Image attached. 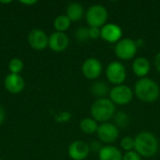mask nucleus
Here are the masks:
<instances>
[{"label":"nucleus","instance_id":"25","mask_svg":"<svg viewBox=\"0 0 160 160\" xmlns=\"http://www.w3.org/2000/svg\"><path fill=\"white\" fill-rule=\"evenodd\" d=\"M123 160H142V157L136 151H130L123 156Z\"/></svg>","mask_w":160,"mask_h":160},{"label":"nucleus","instance_id":"17","mask_svg":"<svg viewBox=\"0 0 160 160\" xmlns=\"http://www.w3.org/2000/svg\"><path fill=\"white\" fill-rule=\"evenodd\" d=\"M83 14H84L83 7L80 3H76V2L70 3L67 8L66 15L71 22L80 21L83 17Z\"/></svg>","mask_w":160,"mask_h":160},{"label":"nucleus","instance_id":"7","mask_svg":"<svg viewBox=\"0 0 160 160\" xmlns=\"http://www.w3.org/2000/svg\"><path fill=\"white\" fill-rule=\"evenodd\" d=\"M106 77L112 84H124L127 79V69L125 66L119 61L111 62L106 68Z\"/></svg>","mask_w":160,"mask_h":160},{"label":"nucleus","instance_id":"4","mask_svg":"<svg viewBox=\"0 0 160 160\" xmlns=\"http://www.w3.org/2000/svg\"><path fill=\"white\" fill-rule=\"evenodd\" d=\"M109 13L107 8L99 4L93 5L89 7L86 11L85 19L90 27H98L101 28L107 23Z\"/></svg>","mask_w":160,"mask_h":160},{"label":"nucleus","instance_id":"12","mask_svg":"<svg viewBox=\"0 0 160 160\" xmlns=\"http://www.w3.org/2000/svg\"><path fill=\"white\" fill-rule=\"evenodd\" d=\"M123 31L121 27L115 23L108 22L100 28V38L109 43H117L122 39Z\"/></svg>","mask_w":160,"mask_h":160},{"label":"nucleus","instance_id":"31","mask_svg":"<svg viewBox=\"0 0 160 160\" xmlns=\"http://www.w3.org/2000/svg\"><path fill=\"white\" fill-rule=\"evenodd\" d=\"M1 4H10L11 1H0Z\"/></svg>","mask_w":160,"mask_h":160},{"label":"nucleus","instance_id":"19","mask_svg":"<svg viewBox=\"0 0 160 160\" xmlns=\"http://www.w3.org/2000/svg\"><path fill=\"white\" fill-rule=\"evenodd\" d=\"M110 88L104 82H96L91 86V93L98 98H104L110 94Z\"/></svg>","mask_w":160,"mask_h":160},{"label":"nucleus","instance_id":"22","mask_svg":"<svg viewBox=\"0 0 160 160\" xmlns=\"http://www.w3.org/2000/svg\"><path fill=\"white\" fill-rule=\"evenodd\" d=\"M114 125L119 128H126L129 124V117L125 112H118L114 114Z\"/></svg>","mask_w":160,"mask_h":160},{"label":"nucleus","instance_id":"24","mask_svg":"<svg viewBox=\"0 0 160 160\" xmlns=\"http://www.w3.org/2000/svg\"><path fill=\"white\" fill-rule=\"evenodd\" d=\"M74 36H75V38L80 42L86 41L87 39H89V29L87 27L81 26L76 29Z\"/></svg>","mask_w":160,"mask_h":160},{"label":"nucleus","instance_id":"11","mask_svg":"<svg viewBox=\"0 0 160 160\" xmlns=\"http://www.w3.org/2000/svg\"><path fill=\"white\" fill-rule=\"evenodd\" d=\"M90 146L83 141L77 140L72 142L68 148V157L72 160H84L90 153Z\"/></svg>","mask_w":160,"mask_h":160},{"label":"nucleus","instance_id":"20","mask_svg":"<svg viewBox=\"0 0 160 160\" xmlns=\"http://www.w3.org/2000/svg\"><path fill=\"white\" fill-rule=\"evenodd\" d=\"M71 21L68 18V16L65 15H58L54 21H53V27L56 32L66 33L67 30L70 27Z\"/></svg>","mask_w":160,"mask_h":160},{"label":"nucleus","instance_id":"3","mask_svg":"<svg viewBox=\"0 0 160 160\" xmlns=\"http://www.w3.org/2000/svg\"><path fill=\"white\" fill-rule=\"evenodd\" d=\"M115 105L110 98H97L90 108L91 117L101 124L109 122L115 114Z\"/></svg>","mask_w":160,"mask_h":160},{"label":"nucleus","instance_id":"16","mask_svg":"<svg viewBox=\"0 0 160 160\" xmlns=\"http://www.w3.org/2000/svg\"><path fill=\"white\" fill-rule=\"evenodd\" d=\"M99 160H123V154L121 150L113 145L102 146L98 152Z\"/></svg>","mask_w":160,"mask_h":160},{"label":"nucleus","instance_id":"8","mask_svg":"<svg viewBox=\"0 0 160 160\" xmlns=\"http://www.w3.org/2000/svg\"><path fill=\"white\" fill-rule=\"evenodd\" d=\"M119 128L112 123L107 122L100 124L97 131V135L99 141L107 145H112L119 137Z\"/></svg>","mask_w":160,"mask_h":160},{"label":"nucleus","instance_id":"10","mask_svg":"<svg viewBox=\"0 0 160 160\" xmlns=\"http://www.w3.org/2000/svg\"><path fill=\"white\" fill-rule=\"evenodd\" d=\"M82 73L88 80H96L102 73V64L98 58L89 57L82 65Z\"/></svg>","mask_w":160,"mask_h":160},{"label":"nucleus","instance_id":"21","mask_svg":"<svg viewBox=\"0 0 160 160\" xmlns=\"http://www.w3.org/2000/svg\"><path fill=\"white\" fill-rule=\"evenodd\" d=\"M23 67H24L23 62L19 57L11 58L8 61V71H9V73H12V74H20L22 71Z\"/></svg>","mask_w":160,"mask_h":160},{"label":"nucleus","instance_id":"27","mask_svg":"<svg viewBox=\"0 0 160 160\" xmlns=\"http://www.w3.org/2000/svg\"><path fill=\"white\" fill-rule=\"evenodd\" d=\"M5 117H6V112H5V109H4L3 105L0 103V125L4 122Z\"/></svg>","mask_w":160,"mask_h":160},{"label":"nucleus","instance_id":"29","mask_svg":"<svg viewBox=\"0 0 160 160\" xmlns=\"http://www.w3.org/2000/svg\"><path fill=\"white\" fill-rule=\"evenodd\" d=\"M20 3L22 5H26V6H33L35 4H37V1H34V0H29V1H20Z\"/></svg>","mask_w":160,"mask_h":160},{"label":"nucleus","instance_id":"26","mask_svg":"<svg viewBox=\"0 0 160 160\" xmlns=\"http://www.w3.org/2000/svg\"><path fill=\"white\" fill-rule=\"evenodd\" d=\"M89 38L98 39L100 38V28L98 27H89Z\"/></svg>","mask_w":160,"mask_h":160},{"label":"nucleus","instance_id":"9","mask_svg":"<svg viewBox=\"0 0 160 160\" xmlns=\"http://www.w3.org/2000/svg\"><path fill=\"white\" fill-rule=\"evenodd\" d=\"M27 42L32 49L42 51L48 48L49 36L42 29L34 28L27 35Z\"/></svg>","mask_w":160,"mask_h":160},{"label":"nucleus","instance_id":"28","mask_svg":"<svg viewBox=\"0 0 160 160\" xmlns=\"http://www.w3.org/2000/svg\"><path fill=\"white\" fill-rule=\"evenodd\" d=\"M155 67H156L157 70L160 73V52L155 57Z\"/></svg>","mask_w":160,"mask_h":160},{"label":"nucleus","instance_id":"5","mask_svg":"<svg viewBox=\"0 0 160 160\" xmlns=\"http://www.w3.org/2000/svg\"><path fill=\"white\" fill-rule=\"evenodd\" d=\"M138 46L136 44V40L125 38L120 39L114 47V53L115 55L121 60H130L134 58L137 53Z\"/></svg>","mask_w":160,"mask_h":160},{"label":"nucleus","instance_id":"32","mask_svg":"<svg viewBox=\"0 0 160 160\" xmlns=\"http://www.w3.org/2000/svg\"><path fill=\"white\" fill-rule=\"evenodd\" d=\"M0 160H3V159H1V158H0Z\"/></svg>","mask_w":160,"mask_h":160},{"label":"nucleus","instance_id":"6","mask_svg":"<svg viewBox=\"0 0 160 160\" xmlns=\"http://www.w3.org/2000/svg\"><path fill=\"white\" fill-rule=\"evenodd\" d=\"M134 91L126 84L115 85L110 90V99L114 105H128L131 102Z\"/></svg>","mask_w":160,"mask_h":160},{"label":"nucleus","instance_id":"23","mask_svg":"<svg viewBox=\"0 0 160 160\" xmlns=\"http://www.w3.org/2000/svg\"><path fill=\"white\" fill-rule=\"evenodd\" d=\"M120 147L122 148V150L127 152H130V151H134L135 149V141L133 138L131 137H124L121 141H120Z\"/></svg>","mask_w":160,"mask_h":160},{"label":"nucleus","instance_id":"14","mask_svg":"<svg viewBox=\"0 0 160 160\" xmlns=\"http://www.w3.org/2000/svg\"><path fill=\"white\" fill-rule=\"evenodd\" d=\"M69 45V38L66 33L53 32L49 36L48 47L54 52H62Z\"/></svg>","mask_w":160,"mask_h":160},{"label":"nucleus","instance_id":"2","mask_svg":"<svg viewBox=\"0 0 160 160\" xmlns=\"http://www.w3.org/2000/svg\"><path fill=\"white\" fill-rule=\"evenodd\" d=\"M134 94L141 101L153 103L159 98L160 88L154 80L145 77L135 83Z\"/></svg>","mask_w":160,"mask_h":160},{"label":"nucleus","instance_id":"15","mask_svg":"<svg viewBox=\"0 0 160 160\" xmlns=\"http://www.w3.org/2000/svg\"><path fill=\"white\" fill-rule=\"evenodd\" d=\"M151 69V64L146 57L140 56L134 59L132 63V71L140 79L145 78Z\"/></svg>","mask_w":160,"mask_h":160},{"label":"nucleus","instance_id":"18","mask_svg":"<svg viewBox=\"0 0 160 160\" xmlns=\"http://www.w3.org/2000/svg\"><path fill=\"white\" fill-rule=\"evenodd\" d=\"M80 128L82 132L87 135H92L94 133H97L98 129V122L95 121L92 117H86L81 120L80 122Z\"/></svg>","mask_w":160,"mask_h":160},{"label":"nucleus","instance_id":"1","mask_svg":"<svg viewBox=\"0 0 160 160\" xmlns=\"http://www.w3.org/2000/svg\"><path fill=\"white\" fill-rule=\"evenodd\" d=\"M135 141V149L141 157L142 158H152L154 157L159 147L158 140L156 135L149 131H142L137 134L134 138Z\"/></svg>","mask_w":160,"mask_h":160},{"label":"nucleus","instance_id":"30","mask_svg":"<svg viewBox=\"0 0 160 160\" xmlns=\"http://www.w3.org/2000/svg\"><path fill=\"white\" fill-rule=\"evenodd\" d=\"M136 44H137L138 48L141 47V46H142V45H143V39H142V38H140V39L136 40Z\"/></svg>","mask_w":160,"mask_h":160},{"label":"nucleus","instance_id":"13","mask_svg":"<svg viewBox=\"0 0 160 160\" xmlns=\"http://www.w3.org/2000/svg\"><path fill=\"white\" fill-rule=\"evenodd\" d=\"M4 87L8 93L17 95L23 91L25 82L20 74L8 73L4 79Z\"/></svg>","mask_w":160,"mask_h":160}]
</instances>
